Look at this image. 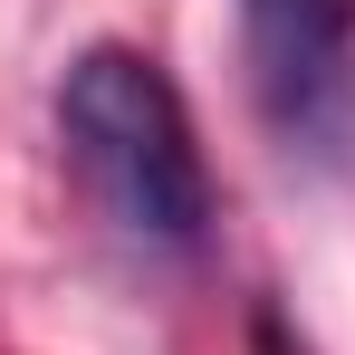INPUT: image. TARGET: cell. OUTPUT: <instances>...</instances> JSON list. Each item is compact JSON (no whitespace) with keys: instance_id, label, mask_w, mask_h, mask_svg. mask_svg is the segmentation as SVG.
Returning <instances> with one entry per match:
<instances>
[{"instance_id":"obj_1","label":"cell","mask_w":355,"mask_h":355,"mask_svg":"<svg viewBox=\"0 0 355 355\" xmlns=\"http://www.w3.org/2000/svg\"><path fill=\"white\" fill-rule=\"evenodd\" d=\"M58 144L96 221L144 259H192L211 240V164L192 106L135 39H87L58 77Z\"/></svg>"},{"instance_id":"obj_2","label":"cell","mask_w":355,"mask_h":355,"mask_svg":"<svg viewBox=\"0 0 355 355\" xmlns=\"http://www.w3.org/2000/svg\"><path fill=\"white\" fill-rule=\"evenodd\" d=\"M240 67L288 154H336L355 125V0H240Z\"/></svg>"}]
</instances>
